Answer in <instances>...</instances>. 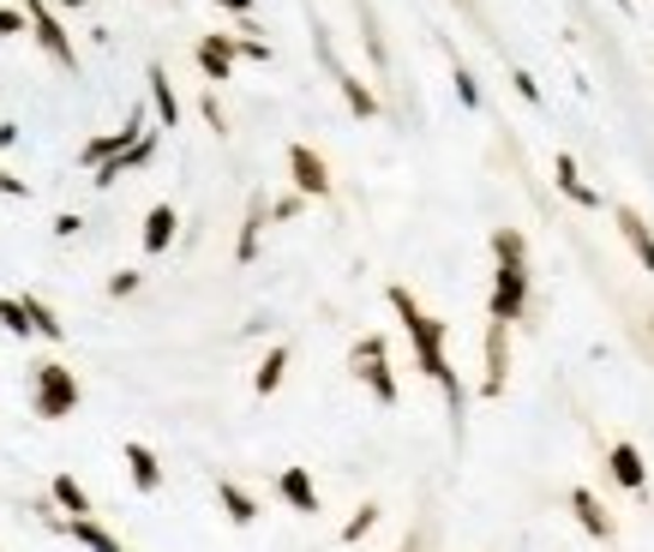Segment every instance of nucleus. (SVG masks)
<instances>
[{"label": "nucleus", "instance_id": "1", "mask_svg": "<svg viewBox=\"0 0 654 552\" xmlns=\"http://www.w3.org/2000/svg\"><path fill=\"white\" fill-rule=\"evenodd\" d=\"M384 301H391V313L403 318V330H408V349H415V361H420V372H427L432 384L444 391V403H451V420H463V379L451 372V354H444V325L432 313H420V301L403 289V282H391L384 289Z\"/></svg>", "mask_w": 654, "mask_h": 552}, {"label": "nucleus", "instance_id": "2", "mask_svg": "<svg viewBox=\"0 0 654 552\" xmlns=\"http://www.w3.org/2000/svg\"><path fill=\"white\" fill-rule=\"evenodd\" d=\"M31 403H36V415H43V420H67L72 408H79V379H72V367H60V361L36 367Z\"/></svg>", "mask_w": 654, "mask_h": 552}, {"label": "nucleus", "instance_id": "3", "mask_svg": "<svg viewBox=\"0 0 654 552\" xmlns=\"http://www.w3.org/2000/svg\"><path fill=\"white\" fill-rule=\"evenodd\" d=\"M349 372L373 391V403H384V408H396V372H391V349H384V337H361L354 342V354H349Z\"/></svg>", "mask_w": 654, "mask_h": 552}, {"label": "nucleus", "instance_id": "4", "mask_svg": "<svg viewBox=\"0 0 654 552\" xmlns=\"http://www.w3.org/2000/svg\"><path fill=\"white\" fill-rule=\"evenodd\" d=\"M522 313H529V264H498L493 294H486V318L493 325H517Z\"/></svg>", "mask_w": 654, "mask_h": 552}, {"label": "nucleus", "instance_id": "5", "mask_svg": "<svg viewBox=\"0 0 654 552\" xmlns=\"http://www.w3.org/2000/svg\"><path fill=\"white\" fill-rule=\"evenodd\" d=\"M24 19H31L36 43H43V55L55 60V67L79 72V55H72V36L60 31V19H55V7H48V0H24Z\"/></svg>", "mask_w": 654, "mask_h": 552}, {"label": "nucleus", "instance_id": "6", "mask_svg": "<svg viewBox=\"0 0 654 552\" xmlns=\"http://www.w3.org/2000/svg\"><path fill=\"white\" fill-rule=\"evenodd\" d=\"M289 174H294V192H301V199H330V169L313 145H289Z\"/></svg>", "mask_w": 654, "mask_h": 552}, {"label": "nucleus", "instance_id": "7", "mask_svg": "<svg viewBox=\"0 0 654 552\" xmlns=\"http://www.w3.org/2000/svg\"><path fill=\"white\" fill-rule=\"evenodd\" d=\"M192 60H199V72H204L211 85H228V79H235V36H228V31H211V36H199Z\"/></svg>", "mask_w": 654, "mask_h": 552}, {"label": "nucleus", "instance_id": "8", "mask_svg": "<svg viewBox=\"0 0 654 552\" xmlns=\"http://www.w3.org/2000/svg\"><path fill=\"white\" fill-rule=\"evenodd\" d=\"M138 133H145V109H133V114H126V126H121V133H97V138H84L79 162H84V169H102V162H109V157H121V150L133 145Z\"/></svg>", "mask_w": 654, "mask_h": 552}, {"label": "nucleus", "instance_id": "9", "mask_svg": "<svg viewBox=\"0 0 654 552\" xmlns=\"http://www.w3.org/2000/svg\"><path fill=\"white\" fill-rule=\"evenodd\" d=\"M505 379H510V325H486V379H481V396H505Z\"/></svg>", "mask_w": 654, "mask_h": 552}, {"label": "nucleus", "instance_id": "10", "mask_svg": "<svg viewBox=\"0 0 654 552\" xmlns=\"http://www.w3.org/2000/svg\"><path fill=\"white\" fill-rule=\"evenodd\" d=\"M607 469H612V481H619L624 493H649V462H643V451H636L631 439H619L607 451Z\"/></svg>", "mask_w": 654, "mask_h": 552}, {"label": "nucleus", "instance_id": "11", "mask_svg": "<svg viewBox=\"0 0 654 552\" xmlns=\"http://www.w3.org/2000/svg\"><path fill=\"white\" fill-rule=\"evenodd\" d=\"M553 181H559V192L576 204V211H600V192L583 181V169H576L571 150H559V157H553Z\"/></svg>", "mask_w": 654, "mask_h": 552}, {"label": "nucleus", "instance_id": "12", "mask_svg": "<svg viewBox=\"0 0 654 552\" xmlns=\"http://www.w3.org/2000/svg\"><path fill=\"white\" fill-rule=\"evenodd\" d=\"M277 493H282V505H289V510L318 517V486H313V474H306V469H282L277 474Z\"/></svg>", "mask_w": 654, "mask_h": 552}, {"label": "nucleus", "instance_id": "13", "mask_svg": "<svg viewBox=\"0 0 654 552\" xmlns=\"http://www.w3.org/2000/svg\"><path fill=\"white\" fill-rule=\"evenodd\" d=\"M619 235L631 240V252L643 259V271L654 277V228H649V216L636 211V204H619Z\"/></svg>", "mask_w": 654, "mask_h": 552}, {"label": "nucleus", "instance_id": "14", "mask_svg": "<svg viewBox=\"0 0 654 552\" xmlns=\"http://www.w3.org/2000/svg\"><path fill=\"white\" fill-rule=\"evenodd\" d=\"M126 474H133V486L138 493H157L162 486V462H157V451H150V444H138V439H126Z\"/></svg>", "mask_w": 654, "mask_h": 552}, {"label": "nucleus", "instance_id": "15", "mask_svg": "<svg viewBox=\"0 0 654 552\" xmlns=\"http://www.w3.org/2000/svg\"><path fill=\"white\" fill-rule=\"evenodd\" d=\"M174 228H181V216H174V204H150V216H145V252L157 259V252H169L174 247Z\"/></svg>", "mask_w": 654, "mask_h": 552}, {"label": "nucleus", "instance_id": "16", "mask_svg": "<svg viewBox=\"0 0 654 552\" xmlns=\"http://www.w3.org/2000/svg\"><path fill=\"white\" fill-rule=\"evenodd\" d=\"M571 510H576V522H583V534H595V541H612V517H607V505H600L588 486H576V493H571Z\"/></svg>", "mask_w": 654, "mask_h": 552}, {"label": "nucleus", "instance_id": "17", "mask_svg": "<svg viewBox=\"0 0 654 552\" xmlns=\"http://www.w3.org/2000/svg\"><path fill=\"white\" fill-rule=\"evenodd\" d=\"M150 102H157V126L174 133V126H181V97H174V85H169V67H150Z\"/></svg>", "mask_w": 654, "mask_h": 552}, {"label": "nucleus", "instance_id": "18", "mask_svg": "<svg viewBox=\"0 0 654 552\" xmlns=\"http://www.w3.org/2000/svg\"><path fill=\"white\" fill-rule=\"evenodd\" d=\"M19 301H24V318H31V337H48V342L67 337V325L55 318V306H48L43 294H19Z\"/></svg>", "mask_w": 654, "mask_h": 552}, {"label": "nucleus", "instance_id": "19", "mask_svg": "<svg viewBox=\"0 0 654 552\" xmlns=\"http://www.w3.org/2000/svg\"><path fill=\"white\" fill-rule=\"evenodd\" d=\"M216 505L228 510V522H235V529H247V522H259V505H252V493H240L235 481H216Z\"/></svg>", "mask_w": 654, "mask_h": 552}, {"label": "nucleus", "instance_id": "20", "mask_svg": "<svg viewBox=\"0 0 654 552\" xmlns=\"http://www.w3.org/2000/svg\"><path fill=\"white\" fill-rule=\"evenodd\" d=\"M60 529H67L72 534V541H84V547H91V552H126L121 541H114V534L109 529H97V522L91 517H67V522H60Z\"/></svg>", "mask_w": 654, "mask_h": 552}, {"label": "nucleus", "instance_id": "21", "mask_svg": "<svg viewBox=\"0 0 654 552\" xmlns=\"http://www.w3.org/2000/svg\"><path fill=\"white\" fill-rule=\"evenodd\" d=\"M282 372H289V342H277V349L259 361V372H252V391H259V396H271L277 384H282Z\"/></svg>", "mask_w": 654, "mask_h": 552}, {"label": "nucleus", "instance_id": "22", "mask_svg": "<svg viewBox=\"0 0 654 552\" xmlns=\"http://www.w3.org/2000/svg\"><path fill=\"white\" fill-rule=\"evenodd\" d=\"M55 505L67 510V517H91V498H84V486L72 481V474H55Z\"/></svg>", "mask_w": 654, "mask_h": 552}, {"label": "nucleus", "instance_id": "23", "mask_svg": "<svg viewBox=\"0 0 654 552\" xmlns=\"http://www.w3.org/2000/svg\"><path fill=\"white\" fill-rule=\"evenodd\" d=\"M259 228H264V204H252L247 223H240V240H235V259H240V264L259 259Z\"/></svg>", "mask_w": 654, "mask_h": 552}, {"label": "nucleus", "instance_id": "24", "mask_svg": "<svg viewBox=\"0 0 654 552\" xmlns=\"http://www.w3.org/2000/svg\"><path fill=\"white\" fill-rule=\"evenodd\" d=\"M493 259L498 264H529V240L517 228H493Z\"/></svg>", "mask_w": 654, "mask_h": 552}, {"label": "nucleus", "instance_id": "25", "mask_svg": "<svg viewBox=\"0 0 654 552\" xmlns=\"http://www.w3.org/2000/svg\"><path fill=\"white\" fill-rule=\"evenodd\" d=\"M337 85H342V102H349V109H354V114H361V121H373V114H379V97H373V91H367V85H361V79H354V72H342V79H337Z\"/></svg>", "mask_w": 654, "mask_h": 552}, {"label": "nucleus", "instance_id": "26", "mask_svg": "<svg viewBox=\"0 0 654 552\" xmlns=\"http://www.w3.org/2000/svg\"><path fill=\"white\" fill-rule=\"evenodd\" d=\"M379 529V505H361L349 522H342V547H354V541H367V534Z\"/></svg>", "mask_w": 654, "mask_h": 552}, {"label": "nucleus", "instance_id": "27", "mask_svg": "<svg viewBox=\"0 0 654 552\" xmlns=\"http://www.w3.org/2000/svg\"><path fill=\"white\" fill-rule=\"evenodd\" d=\"M0 325H7L12 337H31V318H24V301H19V294H0Z\"/></svg>", "mask_w": 654, "mask_h": 552}, {"label": "nucleus", "instance_id": "28", "mask_svg": "<svg viewBox=\"0 0 654 552\" xmlns=\"http://www.w3.org/2000/svg\"><path fill=\"white\" fill-rule=\"evenodd\" d=\"M235 60H271V43H259L252 31L235 36Z\"/></svg>", "mask_w": 654, "mask_h": 552}, {"label": "nucleus", "instance_id": "29", "mask_svg": "<svg viewBox=\"0 0 654 552\" xmlns=\"http://www.w3.org/2000/svg\"><path fill=\"white\" fill-rule=\"evenodd\" d=\"M24 31H31L24 7H0V36H24Z\"/></svg>", "mask_w": 654, "mask_h": 552}, {"label": "nucleus", "instance_id": "30", "mask_svg": "<svg viewBox=\"0 0 654 552\" xmlns=\"http://www.w3.org/2000/svg\"><path fill=\"white\" fill-rule=\"evenodd\" d=\"M456 102H463V109H481V85H474V72H463V67H456Z\"/></svg>", "mask_w": 654, "mask_h": 552}, {"label": "nucleus", "instance_id": "31", "mask_svg": "<svg viewBox=\"0 0 654 552\" xmlns=\"http://www.w3.org/2000/svg\"><path fill=\"white\" fill-rule=\"evenodd\" d=\"M133 289H138V271H114V277H109V294H114V301H126Z\"/></svg>", "mask_w": 654, "mask_h": 552}, {"label": "nucleus", "instance_id": "32", "mask_svg": "<svg viewBox=\"0 0 654 552\" xmlns=\"http://www.w3.org/2000/svg\"><path fill=\"white\" fill-rule=\"evenodd\" d=\"M510 85H517L522 102H541V85H534V72H510Z\"/></svg>", "mask_w": 654, "mask_h": 552}, {"label": "nucleus", "instance_id": "33", "mask_svg": "<svg viewBox=\"0 0 654 552\" xmlns=\"http://www.w3.org/2000/svg\"><path fill=\"white\" fill-rule=\"evenodd\" d=\"M271 216H277V223H289V216H301V192H289V199H277V204H271Z\"/></svg>", "mask_w": 654, "mask_h": 552}, {"label": "nucleus", "instance_id": "34", "mask_svg": "<svg viewBox=\"0 0 654 552\" xmlns=\"http://www.w3.org/2000/svg\"><path fill=\"white\" fill-rule=\"evenodd\" d=\"M204 121H211V133H228V121H223V109H216V97H204Z\"/></svg>", "mask_w": 654, "mask_h": 552}, {"label": "nucleus", "instance_id": "35", "mask_svg": "<svg viewBox=\"0 0 654 552\" xmlns=\"http://www.w3.org/2000/svg\"><path fill=\"white\" fill-rule=\"evenodd\" d=\"M79 228H84V223H79V216H72V211H67V216H55V235H60V240H72V235H79Z\"/></svg>", "mask_w": 654, "mask_h": 552}, {"label": "nucleus", "instance_id": "36", "mask_svg": "<svg viewBox=\"0 0 654 552\" xmlns=\"http://www.w3.org/2000/svg\"><path fill=\"white\" fill-rule=\"evenodd\" d=\"M0 192H12V199H31V187H24V181H12V174H0Z\"/></svg>", "mask_w": 654, "mask_h": 552}, {"label": "nucleus", "instance_id": "37", "mask_svg": "<svg viewBox=\"0 0 654 552\" xmlns=\"http://www.w3.org/2000/svg\"><path fill=\"white\" fill-rule=\"evenodd\" d=\"M19 138H24V133H19V126H12V121L0 126V150H12V145H19Z\"/></svg>", "mask_w": 654, "mask_h": 552}, {"label": "nucleus", "instance_id": "38", "mask_svg": "<svg viewBox=\"0 0 654 552\" xmlns=\"http://www.w3.org/2000/svg\"><path fill=\"white\" fill-rule=\"evenodd\" d=\"M216 7H223V12H240V19H247V12H252V0H216Z\"/></svg>", "mask_w": 654, "mask_h": 552}, {"label": "nucleus", "instance_id": "39", "mask_svg": "<svg viewBox=\"0 0 654 552\" xmlns=\"http://www.w3.org/2000/svg\"><path fill=\"white\" fill-rule=\"evenodd\" d=\"M60 7H91V0H60Z\"/></svg>", "mask_w": 654, "mask_h": 552}, {"label": "nucleus", "instance_id": "40", "mask_svg": "<svg viewBox=\"0 0 654 552\" xmlns=\"http://www.w3.org/2000/svg\"><path fill=\"white\" fill-rule=\"evenodd\" d=\"M403 552H415V541H408V547H403Z\"/></svg>", "mask_w": 654, "mask_h": 552}]
</instances>
